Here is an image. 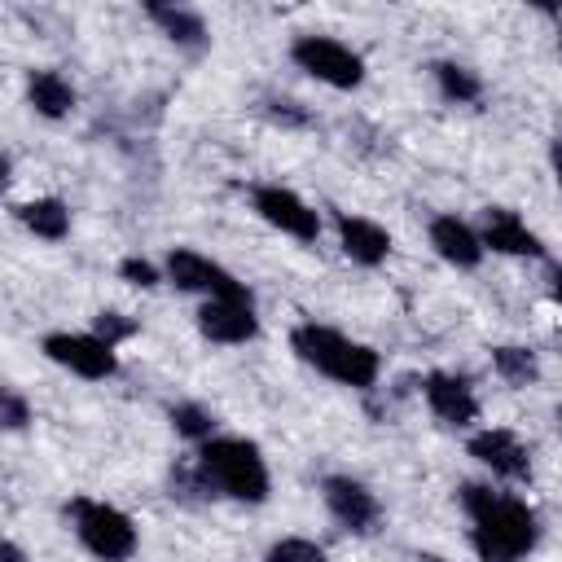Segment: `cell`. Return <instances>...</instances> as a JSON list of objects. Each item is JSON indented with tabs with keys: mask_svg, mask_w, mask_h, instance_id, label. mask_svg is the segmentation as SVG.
<instances>
[{
	"mask_svg": "<svg viewBox=\"0 0 562 562\" xmlns=\"http://www.w3.org/2000/svg\"><path fill=\"white\" fill-rule=\"evenodd\" d=\"M193 325L215 347H246L259 338V307L255 299H206L198 303Z\"/></svg>",
	"mask_w": 562,
	"mask_h": 562,
	"instance_id": "cell-13",
	"label": "cell"
},
{
	"mask_svg": "<svg viewBox=\"0 0 562 562\" xmlns=\"http://www.w3.org/2000/svg\"><path fill=\"white\" fill-rule=\"evenodd\" d=\"M40 351L57 364V369H66V373H75V378H83V382H110V378H119V347H110L105 338H97L92 329H48L44 338H40Z\"/></svg>",
	"mask_w": 562,
	"mask_h": 562,
	"instance_id": "cell-8",
	"label": "cell"
},
{
	"mask_svg": "<svg viewBox=\"0 0 562 562\" xmlns=\"http://www.w3.org/2000/svg\"><path fill=\"white\" fill-rule=\"evenodd\" d=\"M0 180H4V184H13V149H4V154H0Z\"/></svg>",
	"mask_w": 562,
	"mask_h": 562,
	"instance_id": "cell-29",
	"label": "cell"
},
{
	"mask_svg": "<svg viewBox=\"0 0 562 562\" xmlns=\"http://www.w3.org/2000/svg\"><path fill=\"white\" fill-rule=\"evenodd\" d=\"M474 228L483 237V250H492V255H505V259H549L544 237L514 206H483Z\"/></svg>",
	"mask_w": 562,
	"mask_h": 562,
	"instance_id": "cell-12",
	"label": "cell"
},
{
	"mask_svg": "<svg viewBox=\"0 0 562 562\" xmlns=\"http://www.w3.org/2000/svg\"><path fill=\"white\" fill-rule=\"evenodd\" d=\"M417 562H448L443 553H417Z\"/></svg>",
	"mask_w": 562,
	"mask_h": 562,
	"instance_id": "cell-31",
	"label": "cell"
},
{
	"mask_svg": "<svg viewBox=\"0 0 562 562\" xmlns=\"http://www.w3.org/2000/svg\"><path fill=\"white\" fill-rule=\"evenodd\" d=\"M22 92H26L31 114H35V119H48V123L70 119V114H75V105H79L75 83H70L57 66H35V70H26Z\"/></svg>",
	"mask_w": 562,
	"mask_h": 562,
	"instance_id": "cell-16",
	"label": "cell"
},
{
	"mask_svg": "<svg viewBox=\"0 0 562 562\" xmlns=\"http://www.w3.org/2000/svg\"><path fill=\"white\" fill-rule=\"evenodd\" d=\"M0 562H26V549H22V544L9 536V540L0 544Z\"/></svg>",
	"mask_w": 562,
	"mask_h": 562,
	"instance_id": "cell-27",
	"label": "cell"
},
{
	"mask_svg": "<svg viewBox=\"0 0 562 562\" xmlns=\"http://www.w3.org/2000/svg\"><path fill=\"white\" fill-rule=\"evenodd\" d=\"M422 400L430 408V417L448 430H470L483 413L479 404V391L465 373H452V369H430L422 373Z\"/></svg>",
	"mask_w": 562,
	"mask_h": 562,
	"instance_id": "cell-11",
	"label": "cell"
},
{
	"mask_svg": "<svg viewBox=\"0 0 562 562\" xmlns=\"http://www.w3.org/2000/svg\"><path fill=\"white\" fill-rule=\"evenodd\" d=\"M31 422H35L31 400H26L18 386H4V391H0V426H4V435H22Z\"/></svg>",
	"mask_w": 562,
	"mask_h": 562,
	"instance_id": "cell-25",
	"label": "cell"
},
{
	"mask_svg": "<svg viewBox=\"0 0 562 562\" xmlns=\"http://www.w3.org/2000/svg\"><path fill=\"white\" fill-rule=\"evenodd\" d=\"M549 290H553V299L562 303V263H553V272H549Z\"/></svg>",
	"mask_w": 562,
	"mask_h": 562,
	"instance_id": "cell-30",
	"label": "cell"
},
{
	"mask_svg": "<svg viewBox=\"0 0 562 562\" xmlns=\"http://www.w3.org/2000/svg\"><path fill=\"white\" fill-rule=\"evenodd\" d=\"M290 61L294 70H303L307 79L334 88V92H356L369 79V61L338 35H321V31H303L290 40Z\"/></svg>",
	"mask_w": 562,
	"mask_h": 562,
	"instance_id": "cell-5",
	"label": "cell"
},
{
	"mask_svg": "<svg viewBox=\"0 0 562 562\" xmlns=\"http://www.w3.org/2000/svg\"><path fill=\"white\" fill-rule=\"evenodd\" d=\"M259 562H329V553L312 536H281V540H272L263 549Z\"/></svg>",
	"mask_w": 562,
	"mask_h": 562,
	"instance_id": "cell-22",
	"label": "cell"
},
{
	"mask_svg": "<svg viewBox=\"0 0 562 562\" xmlns=\"http://www.w3.org/2000/svg\"><path fill=\"white\" fill-rule=\"evenodd\" d=\"M250 211H255L268 228H277L281 237H294L299 246H316L321 233H325L321 211H316L299 189H290V184H281V180H259V184H250Z\"/></svg>",
	"mask_w": 562,
	"mask_h": 562,
	"instance_id": "cell-6",
	"label": "cell"
},
{
	"mask_svg": "<svg viewBox=\"0 0 562 562\" xmlns=\"http://www.w3.org/2000/svg\"><path fill=\"white\" fill-rule=\"evenodd\" d=\"M92 334L105 338L110 347H123V342H132V338L140 334V321L127 316V312H119V307H101V312L92 316Z\"/></svg>",
	"mask_w": 562,
	"mask_h": 562,
	"instance_id": "cell-23",
	"label": "cell"
},
{
	"mask_svg": "<svg viewBox=\"0 0 562 562\" xmlns=\"http://www.w3.org/2000/svg\"><path fill=\"white\" fill-rule=\"evenodd\" d=\"M119 281H127L136 290H158L167 281V272H162V263H154L145 255H123L119 259Z\"/></svg>",
	"mask_w": 562,
	"mask_h": 562,
	"instance_id": "cell-24",
	"label": "cell"
},
{
	"mask_svg": "<svg viewBox=\"0 0 562 562\" xmlns=\"http://www.w3.org/2000/svg\"><path fill=\"white\" fill-rule=\"evenodd\" d=\"M457 505L465 514V540L474 549L479 562H527L540 544V514L527 496L483 483V479H465L457 487Z\"/></svg>",
	"mask_w": 562,
	"mask_h": 562,
	"instance_id": "cell-1",
	"label": "cell"
},
{
	"mask_svg": "<svg viewBox=\"0 0 562 562\" xmlns=\"http://www.w3.org/2000/svg\"><path fill=\"white\" fill-rule=\"evenodd\" d=\"M558 422H562V408H558Z\"/></svg>",
	"mask_w": 562,
	"mask_h": 562,
	"instance_id": "cell-33",
	"label": "cell"
},
{
	"mask_svg": "<svg viewBox=\"0 0 562 562\" xmlns=\"http://www.w3.org/2000/svg\"><path fill=\"white\" fill-rule=\"evenodd\" d=\"M162 272L180 294H198L202 303L206 299H255L237 272H228L220 259H211L193 246H171L162 255Z\"/></svg>",
	"mask_w": 562,
	"mask_h": 562,
	"instance_id": "cell-7",
	"label": "cell"
},
{
	"mask_svg": "<svg viewBox=\"0 0 562 562\" xmlns=\"http://www.w3.org/2000/svg\"><path fill=\"white\" fill-rule=\"evenodd\" d=\"M549 167H553V180H558V189H562V136L549 145Z\"/></svg>",
	"mask_w": 562,
	"mask_h": 562,
	"instance_id": "cell-28",
	"label": "cell"
},
{
	"mask_svg": "<svg viewBox=\"0 0 562 562\" xmlns=\"http://www.w3.org/2000/svg\"><path fill=\"white\" fill-rule=\"evenodd\" d=\"M145 18L158 26V35L167 40V44H176L180 53H206V44H211V26H206V18L198 13V9H189V4H162V0H154V4H145Z\"/></svg>",
	"mask_w": 562,
	"mask_h": 562,
	"instance_id": "cell-17",
	"label": "cell"
},
{
	"mask_svg": "<svg viewBox=\"0 0 562 562\" xmlns=\"http://www.w3.org/2000/svg\"><path fill=\"white\" fill-rule=\"evenodd\" d=\"M193 465L206 479L215 501L233 505H263L272 496V470L255 439L246 435H215L202 448H193Z\"/></svg>",
	"mask_w": 562,
	"mask_h": 562,
	"instance_id": "cell-3",
	"label": "cell"
},
{
	"mask_svg": "<svg viewBox=\"0 0 562 562\" xmlns=\"http://www.w3.org/2000/svg\"><path fill=\"white\" fill-rule=\"evenodd\" d=\"M487 360H492V373L514 391H527L540 382V356L527 342H492Z\"/></svg>",
	"mask_w": 562,
	"mask_h": 562,
	"instance_id": "cell-20",
	"label": "cell"
},
{
	"mask_svg": "<svg viewBox=\"0 0 562 562\" xmlns=\"http://www.w3.org/2000/svg\"><path fill=\"white\" fill-rule=\"evenodd\" d=\"M426 75H430L439 101H448V105H479L483 92H487V88H483V75H479L474 66L457 61V57H435V61L426 66Z\"/></svg>",
	"mask_w": 562,
	"mask_h": 562,
	"instance_id": "cell-18",
	"label": "cell"
},
{
	"mask_svg": "<svg viewBox=\"0 0 562 562\" xmlns=\"http://www.w3.org/2000/svg\"><path fill=\"white\" fill-rule=\"evenodd\" d=\"M334 237H338V250L356 268H382L395 250V237L386 233V224H378L360 211H334Z\"/></svg>",
	"mask_w": 562,
	"mask_h": 562,
	"instance_id": "cell-14",
	"label": "cell"
},
{
	"mask_svg": "<svg viewBox=\"0 0 562 562\" xmlns=\"http://www.w3.org/2000/svg\"><path fill=\"white\" fill-rule=\"evenodd\" d=\"M290 351L316 369L321 378H329L334 386H347V391H373L378 378H382V356L378 347L325 325V321H299L290 329Z\"/></svg>",
	"mask_w": 562,
	"mask_h": 562,
	"instance_id": "cell-2",
	"label": "cell"
},
{
	"mask_svg": "<svg viewBox=\"0 0 562 562\" xmlns=\"http://www.w3.org/2000/svg\"><path fill=\"white\" fill-rule=\"evenodd\" d=\"M61 514H66V527H70V536L79 540V549L88 558H97V562H132L136 558L140 527H136V518L127 509L79 492V496H70L61 505Z\"/></svg>",
	"mask_w": 562,
	"mask_h": 562,
	"instance_id": "cell-4",
	"label": "cell"
},
{
	"mask_svg": "<svg viewBox=\"0 0 562 562\" xmlns=\"http://www.w3.org/2000/svg\"><path fill=\"white\" fill-rule=\"evenodd\" d=\"M13 220L40 237V241H66L70 237V206L53 193H40V198H26V202H13Z\"/></svg>",
	"mask_w": 562,
	"mask_h": 562,
	"instance_id": "cell-19",
	"label": "cell"
},
{
	"mask_svg": "<svg viewBox=\"0 0 562 562\" xmlns=\"http://www.w3.org/2000/svg\"><path fill=\"white\" fill-rule=\"evenodd\" d=\"M321 505H325V514H329L347 536H373V531L382 527V518H386L378 492H373L364 479L342 474V470L321 479Z\"/></svg>",
	"mask_w": 562,
	"mask_h": 562,
	"instance_id": "cell-9",
	"label": "cell"
},
{
	"mask_svg": "<svg viewBox=\"0 0 562 562\" xmlns=\"http://www.w3.org/2000/svg\"><path fill=\"white\" fill-rule=\"evenodd\" d=\"M558 53H562V22H558Z\"/></svg>",
	"mask_w": 562,
	"mask_h": 562,
	"instance_id": "cell-32",
	"label": "cell"
},
{
	"mask_svg": "<svg viewBox=\"0 0 562 562\" xmlns=\"http://www.w3.org/2000/svg\"><path fill=\"white\" fill-rule=\"evenodd\" d=\"M465 452L505 487H527L531 483V448L509 426H479V430H470Z\"/></svg>",
	"mask_w": 562,
	"mask_h": 562,
	"instance_id": "cell-10",
	"label": "cell"
},
{
	"mask_svg": "<svg viewBox=\"0 0 562 562\" xmlns=\"http://www.w3.org/2000/svg\"><path fill=\"white\" fill-rule=\"evenodd\" d=\"M426 241H430V250L448 263V268H457V272H474L479 263H483V237H479V228L470 224V220H461L457 211H439V215H430V224H426Z\"/></svg>",
	"mask_w": 562,
	"mask_h": 562,
	"instance_id": "cell-15",
	"label": "cell"
},
{
	"mask_svg": "<svg viewBox=\"0 0 562 562\" xmlns=\"http://www.w3.org/2000/svg\"><path fill=\"white\" fill-rule=\"evenodd\" d=\"M259 110H263L277 127H307V123H312V114H307L299 101H290V97H268Z\"/></svg>",
	"mask_w": 562,
	"mask_h": 562,
	"instance_id": "cell-26",
	"label": "cell"
},
{
	"mask_svg": "<svg viewBox=\"0 0 562 562\" xmlns=\"http://www.w3.org/2000/svg\"><path fill=\"white\" fill-rule=\"evenodd\" d=\"M167 422H171L176 439H184V443H193V448H202L206 439L220 435V417H215L202 400H176V404L167 408Z\"/></svg>",
	"mask_w": 562,
	"mask_h": 562,
	"instance_id": "cell-21",
	"label": "cell"
}]
</instances>
